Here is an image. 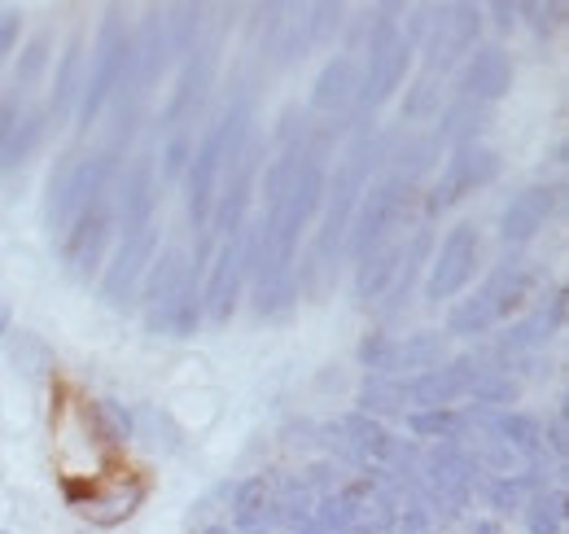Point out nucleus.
<instances>
[{"mask_svg":"<svg viewBox=\"0 0 569 534\" xmlns=\"http://www.w3.org/2000/svg\"><path fill=\"white\" fill-rule=\"evenodd\" d=\"M386 149L390 140L372 132H359L347 154L338 158V167L329 171V185H325V206H320V228H316V264H333L347 246V228H351V215H356L363 189L377 180V167L386 162Z\"/></svg>","mask_w":569,"mask_h":534,"instance_id":"f257e3e1","label":"nucleus"},{"mask_svg":"<svg viewBox=\"0 0 569 534\" xmlns=\"http://www.w3.org/2000/svg\"><path fill=\"white\" fill-rule=\"evenodd\" d=\"M128 83H137L132 31H128V22L119 18V9H110V13L101 18L97 40H92V67L83 70L74 123H79V128H92V123L106 115V106H110Z\"/></svg>","mask_w":569,"mask_h":534,"instance_id":"f03ea898","label":"nucleus"},{"mask_svg":"<svg viewBox=\"0 0 569 534\" xmlns=\"http://www.w3.org/2000/svg\"><path fill=\"white\" fill-rule=\"evenodd\" d=\"M412 206H417V180H408V176H399V171L377 176V180L363 189L356 215H351L342 255H347L351 264H359V259L372 255L377 246L395 241V233L408 228Z\"/></svg>","mask_w":569,"mask_h":534,"instance_id":"7ed1b4c3","label":"nucleus"},{"mask_svg":"<svg viewBox=\"0 0 569 534\" xmlns=\"http://www.w3.org/2000/svg\"><path fill=\"white\" fill-rule=\"evenodd\" d=\"M119 180V158L114 154H92V158H79V154H62V162L53 167L49 176V224L53 228H67L79 210H88L92 201H101Z\"/></svg>","mask_w":569,"mask_h":534,"instance_id":"20e7f679","label":"nucleus"},{"mask_svg":"<svg viewBox=\"0 0 569 534\" xmlns=\"http://www.w3.org/2000/svg\"><path fill=\"white\" fill-rule=\"evenodd\" d=\"M478 267H482V233L478 224H456L447 228L438 241H433V255L426 267V303L442 307V303H456L473 280H478Z\"/></svg>","mask_w":569,"mask_h":534,"instance_id":"39448f33","label":"nucleus"},{"mask_svg":"<svg viewBox=\"0 0 569 534\" xmlns=\"http://www.w3.org/2000/svg\"><path fill=\"white\" fill-rule=\"evenodd\" d=\"M250 276H254V224H246L241 237L219 241L214 259L207 264V280H202V312H207V320H214V325L232 320Z\"/></svg>","mask_w":569,"mask_h":534,"instance_id":"423d86ee","label":"nucleus"},{"mask_svg":"<svg viewBox=\"0 0 569 534\" xmlns=\"http://www.w3.org/2000/svg\"><path fill=\"white\" fill-rule=\"evenodd\" d=\"M503 171V158H499L491 145H465V149H451L442 171L433 176V189L426 194V215H442V210H456L465 198L491 189Z\"/></svg>","mask_w":569,"mask_h":534,"instance_id":"0eeeda50","label":"nucleus"},{"mask_svg":"<svg viewBox=\"0 0 569 534\" xmlns=\"http://www.w3.org/2000/svg\"><path fill=\"white\" fill-rule=\"evenodd\" d=\"M114 194V189H110ZM92 201L88 210H79L71 224L62 228V267L71 271L74 280H92L101 276V267L110 259V241L119 233V219H114V198Z\"/></svg>","mask_w":569,"mask_h":534,"instance_id":"6e6552de","label":"nucleus"},{"mask_svg":"<svg viewBox=\"0 0 569 534\" xmlns=\"http://www.w3.org/2000/svg\"><path fill=\"white\" fill-rule=\"evenodd\" d=\"M482 4H433L429 13V31L421 40V53H426L429 75H447L456 70L482 40Z\"/></svg>","mask_w":569,"mask_h":534,"instance_id":"1a4fd4ad","label":"nucleus"},{"mask_svg":"<svg viewBox=\"0 0 569 534\" xmlns=\"http://www.w3.org/2000/svg\"><path fill=\"white\" fill-rule=\"evenodd\" d=\"M482 373H487V359H478V355H447L438 368L403 377L408 412H421V407H460V399H469V390L478 386Z\"/></svg>","mask_w":569,"mask_h":534,"instance_id":"9d476101","label":"nucleus"},{"mask_svg":"<svg viewBox=\"0 0 569 534\" xmlns=\"http://www.w3.org/2000/svg\"><path fill=\"white\" fill-rule=\"evenodd\" d=\"M158 241H162V228H158V224H149V228H141V233L119 237L114 255H110L106 267H101V298H106L110 307L123 312V307L137 303L144 271H149V264L158 259Z\"/></svg>","mask_w":569,"mask_h":534,"instance_id":"9b49d317","label":"nucleus"},{"mask_svg":"<svg viewBox=\"0 0 569 534\" xmlns=\"http://www.w3.org/2000/svg\"><path fill=\"white\" fill-rule=\"evenodd\" d=\"M223 162H228V132H223V119H219V123H211V132L193 145V158L184 167V201H189L193 228H211V210H214V198H219Z\"/></svg>","mask_w":569,"mask_h":534,"instance_id":"f8f14e48","label":"nucleus"},{"mask_svg":"<svg viewBox=\"0 0 569 534\" xmlns=\"http://www.w3.org/2000/svg\"><path fill=\"white\" fill-rule=\"evenodd\" d=\"M535 289H539L535 267L526 264L521 255H512V259H503V264L491 267V271H487V280H482L473 294L482 298V307H487V316L496 320V329H503V325H512L517 316H526V312H530Z\"/></svg>","mask_w":569,"mask_h":534,"instance_id":"ddd939ff","label":"nucleus"},{"mask_svg":"<svg viewBox=\"0 0 569 534\" xmlns=\"http://www.w3.org/2000/svg\"><path fill=\"white\" fill-rule=\"evenodd\" d=\"M557 210H561V185H526V189H517L499 210V241L512 246V250L530 246L557 219Z\"/></svg>","mask_w":569,"mask_h":534,"instance_id":"4468645a","label":"nucleus"},{"mask_svg":"<svg viewBox=\"0 0 569 534\" xmlns=\"http://www.w3.org/2000/svg\"><path fill=\"white\" fill-rule=\"evenodd\" d=\"M512 53L499 44H478L460 70H456V97L478 101V106H496L499 97L512 92Z\"/></svg>","mask_w":569,"mask_h":534,"instance_id":"2eb2a0df","label":"nucleus"},{"mask_svg":"<svg viewBox=\"0 0 569 534\" xmlns=\"http://www.w3.org/2000/svg\"><path fill=\"white\" fill-rule=\"evenodd\" d=\"M561 329H566V289L557 285L543 307H535V312L517 316L512 325H503V334H499V359H530V355H539Z\"/></svg>","mask_w":569,"mask_h":534,"instance_id":"dca6fc26","label":"nucleus"},{"mask_svg":"<svg viewBox=\"0 0 569 534\" xmlns=\"http://www.w3.org/2000/svg\"><path fill=\"white\" fill-rule=\"evenodd\" d=\"M114 219H119V233H141L153 224V206H158V171H153V158L141 154L128 171H119L114 180Z\"/></svg>","mask_w":569,"mask_h":534,"instance_id":"f3484780","label":"nucleus"},{"mask_svg":"<svg viewBox=\"0 0 569 534\" xmlns=\"http://www.w3.org/2000/svg\"><path fill=\"white\" fill-rule=\"evenodd\" d=\"M478 425L487 429V438H496L499 447H508L517 461H530V465L548 461V452H543V421H539L535 412H521V407L482 412Z\"/></svg>","mask_w":569,"mask_h":534,"instance_id":"a211bd4d","label":"nucleus"},{"mask_svg":"<svg viewBox=\"0 0 569 534\" xmlns=\"http://www.w3.org/2000/svg\"><path fill=\"white\" fill-rule=\"evenodd\" d=\"M211 75H214V53L211 49H193L184 70H180V83H176L171 101H167V115H162V128L171 136L184 132L189 119H198V110L207 101V88H211Z\"/></svg>","mask_w":569,"mask_h":534,"instance_id":"6ab92c4d","label":"nucleus"},{"mask_svg":"<svg viewBox=\"0 0 569 534\" xmlns=\"http://www.w3.org/2000/svg\"><path fill=\"white\" fill-rule=\"evenodd\" d=\"M184 276H189V255H184L180 246H167V250L149 264V271H144V280H141V294H137V303H141V312H144V329L158 325V316L167 312V303L180 294Z\"/></svg>","mask_w":569,"mask_h":534,"instance_id":"aec40b11","label":"nucleus"},{"mask_svg":"<svg viewBox=\"0 0 569 534\" xmlns=\"http://www.w3.org/2000/svg\"><path fill=\"white\" fill-rule=\"evenodd\" d=\"M491 123H496L491 106H478V101L456 97V101H447V106L438 110V128L429 132V140H433L438 154H442V149L451 154V149H465V145H482V136H487Z\"/></svg>","mask_w":569,"mask_h":534,"instance_id":"412c9836","label":"nucleus"},{"mask_svg":"<svg viewBox=\"0 0 569 534\" xmlns=\"http://www.w3.org/2000/svg\"><path fill=\"white\" fill-rule=\"evenodd\" d=\"M356 92H359V58L356 53H338L329 58L316 83H311V110L316 115H347L356 106Z\"/></svg>","mask_w":569,"mask_h":534,"instance_id":"4be33fe9","label":"nucleus"},{"mask_svg":"<svg viewBox=\"0 0 569 534\" xmlns=\"http://www.w3.org/2000/svg\"><path fill=\"white\" fill-rule=\"evenodd\" d=\"M447 355H451V337L442 334V329H417V334L390 342V359H386V373L381 377H399L403 382L412 373L438 368Z\"/></svg>","mask_w":569,"mask_h":534,"instance_id":"5701e85b","label":"nucleus"},{"mask_svg":"<svg viewBox=\"0 0 569 534\" xmlns=\"http://www.w3.org/2000/svg\"><path fill=\"white\" fill-rule=\"evenodd\" d=\"M399 259H403V241H386V246H377L372 255H363V259L356 264V276H351V294H356V303L377 307V303L390 294L395 276H399Z\"/></svg>","mask_w":569,"mask_h":534,"instance_id":"b1692460","label":"nucleus"},{"mask_svg":"<svg viewBox=\"0 0 569 534\" xmlns=\"http://www.w3.org/2000/svg\"><path fill=\"white\" fill-rule=\"evenodd\" d=\"M403 425H408L412 438H426V443H460L478 425V412H465V407H421V412H403Z\"/></svg>","mask_w":569,"mask_h":534,"instance_id":"393cba45","label":"nucleus"},{"mask_svg":"<svg viewBox=\"0 0 569 534\" xmlns=\"http://www.w3.org/2000/svg\"><path fill=\"white\" fill-rule=\"evenodd\" d=\"M79 88H83V44L71 40L58 58V79H53V92H49V106H44L49 128L71 119L74 106H79Z\"/></svg>","mask_w":569,"mask_h":534,"instance_id":"a878e982","label":"nucleus"},{"mask_svg":"<svg viewBox=\"0 0 569 534\" xmlns=\"http://www.w3.org/2000/svg\"><path fill=\"white\" fill-rule=\"evenodd\" d=\"M333 434H342V443L356 452L359 461H390L395 456V438L381 421L363 416V412H347L333 421Z\"/></svg>","mask_w":569,"mask_h":534,"instance_id":"bb28decb","label":"nucleus"},{"mask_svg":"<svg viewBox=\"0 0 569 534\" xmlns=\"http://www.w3.org/2000/svg\"><path fill=\"white\" fill-rule=\"evenodd\" d=\"M539 473H543V468L530 465V468L508 473V477H491V482H487V491H482L487 508H491L496 517L521 513V508H526V500H530L535 491H543V486H548V477H539Z\"/></svg>","mask_w":569,"mask_h":534,"instance_id":"cd10ccee","label":"nucleus"},{"mask_svg":"<svg viewBox=\"0 0 569 534\" xmlns=\"http://www.w3.org/2000/svg\"><path fill=\"white\" fill-rule=\"evenodd\" d=\"M526 517V534H566L569 522V500H566V486H543L526 500L521 508Z\"/></svg>","mask_w":569,"mask_h":534,"instance_id":"c85d7f7f","label":"nucleus"},{"mask_svg":"<svg viewBox=\"0 0 569 534\" xmlns=\"http://www.w3.org/2000/svg\"><path fill=\"white\" fill-rule=\"evenodd\" d=\"M44 136H49V119H44V110H22V119H18L13 136H9V140H4V149H0V171L22 167V162L44 145Z\"/></svg>","mask_w":569,"mask_h":534,"instance_id":"c756f323","label":"nucleus"},{"mask_svg":"<svg viewBox=\"0 0 569 534\" xmlns=\"http://www.w3.org/2000/svg\"><path fill=\"white\" fill-rule=\"evenodd\" d=\"M356 412L381 421V416H403L408 412V399H403V382L399 377H363L356 395Z\"/></svg>","mask_w":569,"mask_h":534,"instance_id":"7c9ffc66","label":"nucleus"},{"mask_svg":"<svg viewBox=\"0 0 569 534\" xmlns=\"http://www.w3.org/2000/svg\"><path fill=\"white\" fill-rule=\"evenodd\" d=\"M473 399V412H508L512 403L521 399V382L512 373H503L496 364H487V373L478 377V386L469 390Z\"/></svg>","mask_w":569,"mask_h":534,"instance_id":"2f4dec72","label":"nucleus"},{"mask_svg":"<svg viewBox=\"0 0 569 534\" xmlns=\"http://www.w3.org/2000/svg\"><path fill=\"white\" fill-rule=\"evenodd\" d=\"M268 513H272V482H268V477H246V482H237V491H232V522H237L241 531H250V526L268 522Z\"/></svg>","mask_w":569,"mask_h":534,"instance_id":"473e14b6","label":"nucleus"},{"mask_svg":"<svg viewBox=\"0 0 569 534\" xmlns=\"http://www.w3.org/2000/svg\"><path fill=\"white\" fill-rule=\"evenodd\" d=\"M88 416H92V429L101 434V443H110V447H123V443L132 438V429H137L132 412L119 399H97Z\"/></svg>","mask_w":569,"mask_h":534,"instance_id":"72a5a7b5","label":"nucleus"},{"mask_svg":"<svg viewBox=\"0 0 569 534\" xmlns=\"http://www.w3.org/2000/svg\"><path fill=\"white\" fill-rule=\"evenodd\" d=\"M403 123H426V119H438V110H442V79L438 75H421L408 92H403Z\"/></svg>","mask_w":569,"mask_h":534,"instance_id":"f704fd0d","label":"nucleus"},{"mask_svg":"<svg viewBox=\"0 0 569 534\" xmlns=\"http://www.w3.org/2000/svg\"><path fill=\"white\" fill-rule=\"evenodd\" d=\"M53 62V40H49V31H40V36H31L22 49H18V62H13V83L18 88H31L44 70Z\"/></svg>","mask_w":569,"mask_h":534,"instance_id":"c9c22d12","label":"nucleus"},{"mask_svg":"<svg viewBox=\"0 0 569 534\" xmlns=\"http://www.w3.org/2000/svg\"><path fill=\"white\" fill-rule=\"evenodd\" d=\"M347 22V4H307V36L311 44H329Z\"/></svg>","mask_w":569,"mask_h":534,"instance_id":"e433bc0d","label":"nucleus"},{"mask_svg":"<svg viewBox=\"0 0 569 534\" xmlns=\"http://www.w3.org/2000/svg\"><path fill=\"white\" fill-rule=\"evenodd\" d=\"M521 13H526L521 22H530L539 40H552V36H557V31L566 27V13H569V9L561 4V0H557V4H521Z\"/></svg>","mask_w":569,"mask_h":534,"instance_id":"4c0bfd02","label":"nucleus"},{"mask_svg":"<svg viewBox=\"0 0 569 534\" xmlns=\"http://www.w3.org/2000/svg\"><path fill=\"white\" fill-rule=\"evenodd\" d=\"M566 403H557V412H552V425H543V452H552L557 456V465L566 461L569 452V438H566Z\"/></svg>","mask_w":569,"mask_h":534,"instance_id":"58836bf2","label":"nucleus"},{"mask_svg":"<svg viewBox=\"0 0 569 534\" xmlns=\"http://www.w3.org/2000/svg\"><path fill=\"white\" fill-rule=\"evenodd\" d=\"M18 40H22V18L18 13H0V62L9 53H18Z\"/></svg>","mask_w":569,"mask_h":534,"instance_id":"ea45409f","label":"nucleus"},{"mask_svg":"<svg viewBox=\"0 0 569 534\" xmlns=\"http://www.w3.org/2000/svg\"><path fill=\"white\" fill-rule=\"evenodd\" d=\"M482 13H491V18H496L499 31H512V27H521V4H508V0H496V4H487Z\"/></svg>","mask_w":569,"mask_h":534,"instance_id":"a19ab883","label":"nucleus"},{"mask_svg":"<svg viewBox=\"0 0 569 534\" xmlns=\"http://www.w3.org/2000/svg\"><path fill=\"white\" fill-rule=\"evenodd\" d=\"M473 534H503V531H499V522H478Z\"/></svg>","mask_w":569,"mask_h":534,"instance_id":"79ce46f5","label":"nucleus"},{"mask_svg":"<svg viewBox=\"0 0 569 534\" xmlns=\"http://www.w3.org/2000/svg\"><path fill=\"white\" fill-rule=\"evenodd\" d=\"M207 534H228V531H223V526H211V531H207Z\"/></svg>","mask_w":569,"mask_h":534,"instance_id":"37998d69","label":"nucleus"},{"mask_svg":"<svg viewBox=\"0 0 569 534\" xmlns=\"http://www.w3.org/2000/svg\"><path fill=\"white\" fill-rule=\"evenodd\" d=\"M4 320H9V316H4V307H0V329H4Z\"/></svg>","mask_w":569,"mask_h":534,"instance_id":"c03bdc74","label":"nucleus"}]
</instances>
